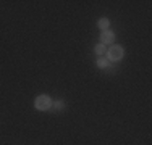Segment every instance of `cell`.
<instances>
[{"mask_svg": "<svg viewBox=\"0 0 152 145\" xmlns=\"http://www.w3.org/2000/svg\"><path fill=\"white\" fill-rule=\"evenodd\" d=\"M34 108L37 111H49L52 108V99L47 94H41L34 100Z\"/></svg>", "mask_w": 152, "mask_h": 145, "instance_id": "2", "label": "cell"}, {"mask_svg": "<svg viewBox=\"0 0 152 145\" xmlns=\"http://www.w3.org/2000/svg\"><path fill=\"white\" fill-rule=\"evenodd\" d=\"M65 108H66L65 100H52V108H50L52 111H63Z\"/></svg>", "mask_w": 152, "mask_h": 145, "instance_id": "5", "label": "cell"}, {"mask_svg": "<svg viewBox=\"0 0 152 145\" xmlns=\"http://www.w3.org/2000/svg\"><path fill=\"white\" fill-rule=\"evenodd\" d=\"M115 39H117V36H115L113 31H110V29H107V31H102L99 36V44H104V45H112V44H115Z\"/></svg>", "mask_w": 152, "mask_h": 145, "instance_id": "3", "label": "cell"}, {"mask_svg": "<svg viewBox=\"0 0 152 145\" xmlns=\"http://www.w3.org/2000/svg\"><path fill=\"white\" fill-rule=\"evenodd\" d=\"M105 52H107V47L104 45V44H97V45L94 47V53L97 55V58L104 57V55H105Z\"/></svg>", "mask_w": 152, "mask_h": 145, "instance_id": "7", "label": "cell"}, {"mask_svg": "<svg viewBox=\"0 0 152 145\" xmlns=\"http://www.w3.org/2000/svg\"><path fill=\"white\" fill-rule=\"evenodd\" d=\"M123 57H125V49L120 45V44H112L105 52V58L110 63H117V61H121Z\"/></svg>", "mask_w": 152, "mask_h": 145, "instance_id": "1", "label": "cell"}, {"mask_svg": "<svg viewBox=\"0 0 152 145\" xmlns=\"http://www.w3.org/2000/svg\"><path fill=\"white\" fill-rule=\"evenodd\" d=\"M96 65H97V68H100V70H107V68H110V61H108L105 57L97 58V60H96Z\"/></svg>", "mask_w": 152, "mask_h": 145, "instance_id": "6", "label": "cell"}, {"mask_svg": "<svg viewBox=\"0 0 152 145\" xmlns=\"http://www.w3.org/2000/svg\"><path fill=\"white\" fill-rule=\"evenodd\" d=\"M97 28L100 29V32H102V31H107V29L110 28V20H108V18H105V16L99 18V20H97Z\"/></svg>", "mask_w": 152, "mask_h": 145, "instance_id": "4", "label": "cell"}]
</instances>
